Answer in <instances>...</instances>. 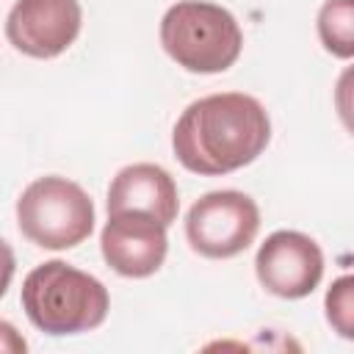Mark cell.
Here are the masks:
<instances>
[{"instance_id":"9","label":"cell","mask_w":354,"mask_h":354,"mask_svg":"<svg viewBox=\"0 0 354 354\" xmlns=\"http://www.w3.org/2000/svg\"><path fill=\"white\" fill-rule=\"evenodd\" d=\"M180 210V194L174 177L158 163L124 166L108 188V216L113 213H144L158 218L163 227L174 224Z\"/></svg>"},{"instance_id":"2","label":"cell","mask_w":354,"mask_h":354,"mask_svg":"<svg viewBox=\"0 0 354 354\" xmlns=\"http://www.w3.org/2000/svg\"><path fill=\"white\" fill-rule=\"evenodd\" d=\"M22 310L39 332L64 337L97 329L108 318L111 296L97 277L64 260H47L25 277Z\"/></svg>"},{"instance_id":"6","label":"cell","mask_w":354,"mask_h":354,"mask_svg":"<svg viewBox=\"0 0 354 354\" xmlns=\"http://www.w3.org/2000/svg\"><path fill=\"white\" fill-rule=\"evenodd\" d=\"M254 274L268 293L279 299H304L324 277V252L304 232L277 230L260 243Z\"/></svg>"},{"instance_id":"8","label":"cell","mask_w":354,"mask_h":354,"mask_svg":"<svg viewBox=\"0 0 354 354\" xmlns=\"http://www.w3.org/2000/svg\"><path fill=\"white\" fill-rule=\"evenodd\" d=\"M102 260L122 277L144 279L152 277L169 252L166 227L144 213H113L108 216L100 235Z\"/></svg>"},{"instance_id":"1","label":"cell","mask_w":354,"mask_h":354,"mask_svg":"<svg viewBox=\"0 0 354 354\" xmlns=\"http://www.w3.org/2000/svg\"><path fill=\"white\" fill-rule=\"evenodd\" d=\"M271 141L268 111L243 91L194 100L177 119L171 147L177 160L202 177H218L254 163Z\"/></svg>"},{"instance_id":"12","label":"cell","mask_w":354,"mask_h":354,"mask_svg":"<svg viewBox=\"0 0 354 354\" xmlns=\"http://www.w3.org/2000/svg\"><path fill=\"white\" fill-rule=\"evenodd\" d=\"M0 351H3V354H25V351H28L25 337L17 332L14 324H8V321H3V318H0Z\"/></svg>"},{"instance_id":"13","label":"cell","mask_w":354,"mask_h":354,"mask_svg":"<svg viewBox=\"0 0 354 354\" xmlns=\"http://www.w3.org/2000/svg\"><path fill=\"white\" fill-rule=\"evenodd\" d=\"M14 271H17V257H14V249L0 238V299L6 296L11 279H14Z\"/></svg>"},{"instance_id":"4","label":"cell","mask_w":354,"mask_h":354,"mask_svg":"<svg viewBox=\"0 0 354 354\" xmlns=\"http://www.w3.org/2000/svg\"><path fill=\"white\" fill-rule=\"evenodd\" d=\"M17 224L39 249H75L94 230V202L77 183L47 174L19 194Z\"/></svg>"},{"instance_id":"11","label":"cell","mask_w":354,"mask_h":354,"mask_svg":"<svg viewBox=\"0 0 354 354\" xmlns=\"http://www.w3.org/2000/svg\"><path fill=\"white\" fill-rule=\"evenodd\" d=\"M351 290H354V279L348 274L335 279L332 288L326 290V321L335 326L340 337H351V313H354Z\"/></svg>"},{"instance_id":"5","label":"cell","mask_w":354,"mask_h":354,"mask_svg":"<svg viewBox=\"0 0 354 354\" xmlns=\"http://www.w3.org/2000/svg\"><path fill=\"white\" fill-rule=\"evenodd\" d=\"M260 230V210L241 191H210L199 196L185 216L191 249L210 260H227L249 249Z\"/></svg>"},{"instance_id":"7","label":"cell","mask_w":354,"mask_h":354,"mask_svg":"<svg viewBox=\"0 0 354 354\" xmlns=\"http://www.w3.org/2000/svg\"><path fill=\"white\" fill-rule=\"evenodd\" d=\"M80 25L77 0H17L6 19V36L28 58H55L75 44Z\"/></svg>"},{"instance_id":"10","label":"cell","mask_w":354,"mask_h":354,"mask_svg":"<svg viewBox=\"0 0 354 354\" xmlns=\"http://www.w3.org/2000/svg\"><path fill=\"white\" fill-rule=\"evenodd\" d=\"M318 39L335 58L354 55V0H326L318 11Z\"/></svg>"},{"instance_id":"3","label":"cell","mask_w":354,"mask_h":354,"mask_svg":"<svg viewBox=\"0 0 354 354\" xmlns=\"http://www.w3.org/2000/svg\"><path fill=\"white\" fill-rule=\"evenodd\" d=\"M160 44L185 72L218 75L238 61L243 50V30L224 6L180 0L160 19Z\"/></svg>"}]
</instances>
